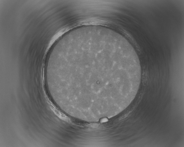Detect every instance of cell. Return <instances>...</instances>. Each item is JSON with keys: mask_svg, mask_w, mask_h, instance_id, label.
I'll list each match as a JSON object with an SVG mask.
<instances>
[{"mask_svg": "<svg viewBox=\"0 0 184 147\" xmlns=\"http://www.w3.org/2000/svg\"><path fill=\"white\" fill-rule=\"evenodd\" d=\"M68 105L84 113L112 112L130 103L140 84L134 49L112 38L88 37L69 46L51 72Z\"/></svg>", "mask_w": 184, "mask_h": 147, "instance_id": "1", "label": "cell"}]
</instances>
